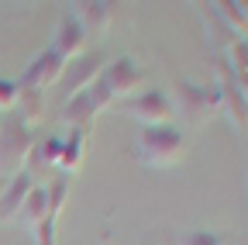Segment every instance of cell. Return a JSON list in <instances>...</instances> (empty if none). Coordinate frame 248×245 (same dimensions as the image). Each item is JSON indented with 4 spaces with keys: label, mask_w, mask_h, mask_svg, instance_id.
I'll return each instance as SVG.
<instances>
[{
    "label": "cell",
    "mask_w": 248,
    "mask_h": 245,
    "mask_svg": "<svg viewBox=\"0 0 248 245\" xmlns=\"http://www.w3.org/2000/svg\"><path fill=\"white\" fill-rule=\"evenodd\" d=\"M245 131H248V125H245Z\"/></svg>",
    "instance_id": "27"
},
{
    "label": "cell",
    "mask_w": 248,
    "mask_h": 245,
    "mask_svg": "<svg viewBox=\"0 0 248 245\" xmlns=\"http://www.w3.org/2000/svg\"><path fill=\"white\" fill-rule=\"evenodd\" d=\"M124 114L141 121V128H159V125H169V121L176 117V107H172L166 90L148 86V90H141V94L124 100Z\"/></svg>",
    "instance_id": "4"
},
{
    "label": "cell",
    "mask_w": 248,
    "mask_h": 245,
    "mask_svg": "<svg viewBox=\"0 0 248 245\" xmlns=\"http://www.w3.org/2000/svg\"><path fill=\"white\" fill-rule=\"evenodd\" d=\"M86 94H90V100H93V107H97V111H107V107L114 104V94L107 90L104 80H93V83L86 86Z\"/></svg>",
    "instance_id": "21"
},
{
    "label": "cell",
    "mask_w": 248,
    "mask_h": 245,
    "mask_svg": "<svg viewBox=\"0 0 248 245\" xmlns=\"http://www.w3.org/2000/svg\"><path fill=\"white\" fill-rule=\"evenodd\" d=\"M179 245H224V238H221V235H214V231L197 228V231H186V235L179 238Z\"/></svg>",
    "instance_id": "22"
},
{
    "label": "cell",
    "mask_w": 248,
    "mask_h": 245,
    "mask_svg": "<svg viewBox=\"0 0 248 245\" xmlns=\"http://www.w3.org/2000/svg\"><path fill=\"white\" fill-rule=\"evenodd\" d=\"M176 104H179V114L193 128H200L214 114H221V86L217 83L200 86V83H190V80H179L176 83Z\"/></svg>",
    "instance_id": "2"
},
{
    "label": "cell",
    "mask_w": 248,
    "mask_h": 245,
    "mask_svg": "<svg viewBox=\"0 0 248 245\" xmlns=\"http://www.w3.org/2000/svg\"><path fill=\"white\" fill-rule=\"evenodd\" d=\"M62 73H66V59H62L59 52H52V49H45V52H38L35 59H31V66L24 69V76H21L17 83L42 94L45 86H52V83L62 80Z\"/></svg>",
    "instance_id": "6"
},
{
    "label": "cell",
    "mask_w": 248,
    "mask_h": 245,
    "mask_svg": "<svg viewBox=\"0 0 248 245\" xmlns=\"http://www.w3.org/2000/svg\"><path fill=\"white\" fill-rule=\"evenodd\" d=\"M86 32L79 28V21L73 17V14H62L59 17V28H55V42L48 45L52 52H59L62 59H66V63H73L76 55H83L86 52Z\"/></svg>",
    "instance_id": "8"
},
{
    "label": "cell",
    "mask_w": 248,
    "mask_h": 245,
    "mask_svg": "<svg viewBox=\"0 0 248 245\" xmlns=\"http://www.w3.org/2000/svg\"><path fill=\"white\" fill-rule=\"evenodd\" d=\"M138 159L152 169H166V166H176L183 156H186V138L179 128L172 125H159V128H141L138 135Z\"/></svg>",
    "instance_id": "1"
},
{
    "label": "cell",
    "mask_w": 248,
    "mask_h": 245,
    "mask_svg": "<svg viewBox=\"0 0 248 245\" xmlns=\"http://www.w3.org/2000/svg\"><path fill=\"white\" fill-rule=\"evenodd\" d=\"M224 55H228V59H224V66H228L234 76H238V73H248V38H238V42H231Z\"/></svg>",
    "instance_id": "19"
},
{
    "label": "cell",
    "mask_w": 248,
    "mask_h": 245,
    "mask_svg": "<svg viewBox=\"0 0 248 245\" xmlns=\"http://www.w3.org/2000/svg\"><path fill=\"white\" fill-rule=\"evenodd\" d=\"M97 114L100 111L93 107L86 90H83V94H73L66 104H62V121H66L73 131H90V125H93V117H97Z\"/></svg>",
    "instance_id": "11"
},
{
    "label": "cell",
    "mask_w": 248,
    "mask_h": 245,
    "mask_svg": "<svg viewBox=\"0 0 248 245\" xmlns=\"http://www.w3.org/2000/svg\"><path fill=\"white\" fill-rule=\"evenodd\" d=\"M69 187H73V176H66V173H59L52 183H45V194H48V214L59 221V214H62V207H66V200H69Z\"/></svg>",
    "instance_id": "18"
},
{
    "label": "cell",
    "mask_w": 248,
    "mask_h": 245,
    "mask_svg": "<svg viewBox=\"0 0 248 245\" xmlns=\"http://www.w3.org/2000/svg\"><path fill=\"white\" fill-rule=\"evenodd\" d=\"M217 17H221L238 38H248V4H234V0H217L214 4Z\"/></svg>",
    "instance_id": "17"
},
{
    "label": "cell",
    "mask_w": 248,
    "mask_h": 245,
    "mask_svg": "<svg viewBox=\"0 0 248 245\" xmlns=\"http://www.w3.org/2000/svg\"><path fill=\"white\" fill-rule=\"evenodd\" d=\"M31 231H35V245H55V218H45Z\"/></svg>",
    "instance_id": "23"
},
{
    "label": "cell",
    "mask_w": 248,
    "mask_h": 245,
    "mask_svg": "<svg viewBox=\"0 0 248 245\" xmlns=\"http://www.w3.org/2000/svg\"><path fill=\"white\" fill-rule=\"evenodd\" d=\"M42 117H45V94H38V90H31V86H21V94H17V121H24L28 128H35Z\"/></svg>",
    "instance_id": "16"
},
{
    "label": "cell",
    "mask_w": 248,
    "mask_h": 245,
    "mask_svg": "<svg viewBox=\"0 0 248 245\" xmlns=\"http://www.w3.org/2000/svg\"><path fill=\"white\" fill-rule=\"evenodd\" d=\"M0 128H4V114H0Z\"/></svg>",
    "instance_id": "26"
},
{
    "label": "cell",
    "mask_w": 248,
    "mask_h": 245,
    "mask_svg": "<svg viewBox=\"0 0 248 245\" xmlns=\"http://www.w3.org/2000/svg\"><path fill=\"white\" fill-rule=\"evenodd\" d=\"M4 183H7V176H0V190H4Z\"/></svg>",
    "instance_id": "25"
},
{
    "label": "cell",
    "mask_w": 248,
    "mask_h": 245,
    "mask_svg": "<svg viewBox=\"0 0 248 245\" xmlns=\"http://www.w3.org/2000/svg\"><path fill=\"white\" fill-rule=\"evenodd\" d=\"M59 156H62V138L59 135H35V145H31V152H28V163L31 166H24L31 176H35V169H42V166H59Z\"/></svg>",
    "instance_id": "12"
},
{
    "label": "cell",
    "mask_w": 248,
    "mask_h": 245,
    "mask_svg": "<svg viewBox=\"0 0 248 245\" xmlns=\"http://www.w3.org/2000/svg\"><path fill=\"white\" fill-rule=\"evenodd\" d=\"M17 94H21V83L0 76V114H7V111L17 107Z\"/></svg>",
    "instance_id": "20"
},
{
    "label": "cell",
    "mask_w": 248,
    "mask_h": 245,
    "mask_svg": "<svg viewBox=\"0 0 248 245\" xmlns=\"http://www.w3.org/2000/svg\"><path fill=\"white\" fill-rule=\"evenodd\" d=\"M83 156H86V131H69L66 138H62V156H59V166L55 169H62L66 176H73L79 169Z\"/></svg>",
    "instance_id": "14"
},
{
    "label": "cell",
    "mask_w": 248,
    "mask_h": 245,
    "mask_svg": "<svg viewBox=\"0 0 248 245\" xmlns=\"http://www.w3.org/2000/svg\"><path fill=\"white\" fill-rule=\"evenodd\" d=\"M31 187H35V176H31L28 169H17L7 183L4 190H0V221H17V211L24 204V197L31 194Z\"/></svg>",
    "instance_id": "9"
},
{
    "label": "cell",
    "mask_w": 248,
    "mask_h": 245,
    "mask_svg": "<svg viewBox=\"0 0 248 245\" xmlns=\"http://www.w3.org/2000/svg\"><path fill=\"white\" fill-rule=\"evenodd\" d=\"M45 218H52L48 214V194H45V187H31V194L24 197V204H21V211H17V221L21 225H28V228H35V225H42Z\"/></svg>",
    "instance_id": "13"
},
{
    "label": "cell",
    "mask_w": 248,
    "mask_h": 245,
    "mask_svg": "<svg viewBox=\"0 0 248 245\" xmlns=\"http://www.w3.org/2000/svg\"><path fill=\"white\" fill-rule=\"evenodd\" d=\"M100 80L107 83V90L114 94V100L117 97H135V94H141L145 90V73H141V66L135 63L131 55H117V59H110V63L104 66V73H100Z\"/></svg>",
    "instance_id": "5"
},
{
    "label": "cell",
    "mask_w": 248,
    "mask_h": 245,
    "mask_svg": "<svg viewBox=\"0 0 248 245\" xmlns=\"http://www.w3.org/2000/svg\"><path fill=\"white\" fill-rule=\"evenodd\" d=\"M234 86H238V94H241L245 104H248V73H238V76H234Z\"/></svg>",
    "instance_id": "24"
},
{
    "label": "cell",
    "mask_w": 248,
    "mask_h": 245,
    "mask_svg": "<svg viewBox=\"0 0 248 245\" xmlns=\"http://www.w3.org/2000/svg\"><path fill=\"white\" fill-rule=\"evenodd\" d=\"M31 145H35V128H28L17 117H4V128H0V176L24 169Z\"/></svg>",
    "instance_id": "3"
},
{
    "label": "cell",
    "mask_w": 248,
    "mask_h": 245,
    "mask_svg": "<svg viewBox=\"0 0 248 245\" xmlns=\"http://www.w3.org/2000/svg\"><path fill=\"white\" fill-rule=\"evenodd\" d=\"M100 73H104L100 52H83V55L73 59V63H66L62 80H66V86H69V97H73V94H83L93 80H100Z\"/></svg>",
    "instance_id": "7"
},
{
    "label": "cell",
    "mask_w": 248,
    "mask_h": 245,
    "mask_svg": "<svg viewBox=\"0 0 248 245\" xmlns=\"http://www.w3.org/2000/svg\"><path fill=\"white\" fill-rule=\"evenodd\" d=\"M73 17L79 21V28L86 32V38L90 35H104L107 28H110V21H114V4H104V0H83V4H76V14Z\"/></svg>",
    "instance_id": "10"
},
{
    "label": "cell",
    "mask_w": 248,
    "mask_h": 245,
    "mask_svg": "<svg viewBox=\"0 0 248 245\" xmlns=\"http://www.w3.org/2000/svg\"><path fill=\"white\" fill-rule=\"evenodd\" d=\"M200 7V21H203V28H207V38L217 45V49H224L228 52V45L231 42H238V35L231 32V28L217 17V11H214V4H197Z\"/></svg>",
    "instance_id": "15"
}]
</instances>
